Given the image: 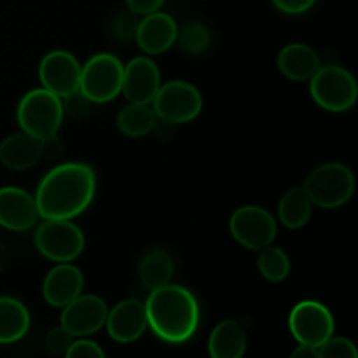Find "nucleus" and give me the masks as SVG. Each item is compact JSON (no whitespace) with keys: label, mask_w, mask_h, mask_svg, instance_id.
I'll list each match as a JSON object with an SVG mask.
<instances>
[{"label":"nucleus","mask_w":358,"mask_h":358,"mask_svg":"<svg viewBox=\"0 0 358 358\" xmlns=\"http://www.w3.org/2000/svg\"><path fill=\"white\" fill-rule=\"evenodd\" d=\"M175 273L173 259L170 254L161 248H152L143 257L140 259L138 264V275L143 285L149 290L159 289V287L166 285L171 282V276Z\"/></svg>","instance_id":"obj_22"},{"label":"nucleus","mask_w":358,"mask_h":358,"mask_svg":"<svg viewBox=\"0 0 358 358\" xmlns=\"http://www.w3.org/2000/svg\"><path fill=\"white\" fill-rule=\"evenodd\" d=\"M177 42L178 48L187 52V55H201L208 49L210 42H212V35H210V30L203 23L191 21V23H185L178 30Z\"/></svg>","instance_id":"obj_26"},{"label":"nucleus","mask_w":358,"mask_h":358,"mask_svg":"<svg viewBox=\"0 0 358 358\" xmlns=\"http://www.w3.org/2000/svg\"><path fill=\"white\" fill-rule=\"evenodd\" d=\"M164 0H126L128 10H131L136 16H147L150 13H156L163 7Z\"/></svg>","instance_id":"obj_34"},{"label":"nucleus","mask_w":358,"mask_h":358,"mask_svg":"<svg viewBox=\"0 0 358 358\" xmlns=\"http://www.w3.org/2000/svg\"><path fill=\"white\" fill-rule=\"evenodd\" d=\"M59 100H62L63 114L70 115V117H73V119L84 117V115L90 112L91 100L80 90L65 94V96H62Z\"/></svg>","instance_id":"obj_29"},{"label":"nucleus","mask_w":358,"mask_h":358,"mask_svg":"<svg viewBox=\"0 0 358 358\" xmlns=\"http://www.w3.org/2000/svg\"><path fill=\"white\" fill-rule=\"evenodd\" d=\"M96 192V175L84 163H62L38 182L35 201L41 219L72 220L91 205Z\"/></svg>","instance_id":"obj_1"},{"label":"nucleus","mask_w":358,"mask_h":358,"mask_svg":"<svg viewBox=\"0 0 358 358\" xmlns=\"http://www.w3.org/2000/svg\"><path fill=\"white\" fill-rule=\"evenodd\" d=\"M124 65L110 52L91 56L80 69L79 90L91 103H107L121 94Z\"/></svg>","instance_id":"obj_6"},{"label":"nucleus","mask_w":358,"mask_h":358,"mask_svg":"<svg viewBox=\"0 0 358 358\" xmlns=\"http://www.w3.org/2000/svg\"><path fill=\"white\" fill-rule=\"evenodd\" d=\"M289 329L299 345L318 348L334 336V317L322 303L303 301L290 311Z\"/></svg>","instance_id":"obj_10"},{"label":"nucleus","mask_w":358,"mask_h":358,"mask_svg":"<svg viewBox=\"0 0 358 358\" xmlns=\"http://www.w3.org/2000/svg\"><path fill=\"white\" fill-rule=\"evenodd\" d=\"M278 10L285 14H303L315 6L317 0H271Z\"/></svg>","instance_id":"obj_33"},{"label":"nucleus","mask_w":358,"mask_h":358,"mask_svg":"<svg viewBox=\"0 0 358 358\" xmlns=\"http://www.w3.org/2000/svg\"><path fill=\"white\" fill-rule=\"evenodd\" d=\"M311 98L329 112H346L357 103L358 86L353 73L338 65H322L310 79Z\"/></svg>","instance_id":"obj_5"},{"label":"nucleus","mask_w":358,"mask_h":358,"mask_svg":"<svg viewBox=\"0 0 358 358\" xmlns=\"http://www.w3.org/2000/svg\"><path fill=\"white\" fill-rule=\"evenodd\" d=\"M290 358H318V348L308 345H299L294 350Z\"/></svg>","instance_id":"obj_36"},{"label":"nucleus","mask_w":358,"mask_h":358,"mask_svg":"<svg viewBox=\"0 0 358 358\" xmlns=\"http://www.w3.org/2000/svg\"><path fill=\"white\" fill-rule=\"evenodd\" d=\"M322 66L320 56L311 45L306 44H289L278 52V69L287 79L304 83L315 76Z\"/></svg>","instance_id":"obj_19"},{"label":"nucleus","mask_w":358,"mask_h":358,"mask_svg":"<svg viewBox=\"0 0 358 358\" xmlns=\"http://www.w3.org/2000/svg\"><path fill=\"white\" fill-rule=\"evenodd\" d=\"M73 343V336L69 334L65 329L59 325V327L51 329V331L45 334L44 345L51 355H65L66 350L70 348V345Z\"/></svg>","instance_id":"obj_30"},{"label":"nucleus","mask_w":358,"mask_h":358,"mask_svg":"<svg viewBox=\"0 0 358 358\" xmlns=\"http://www.w3.org/2000/svg\"><path fill=\"white\" fill-rule=\"evenodd\" d=\"M311 210H313V203L308 198L304 187L296 185V187H290L280 199L278 219L289 229H301L310 220Z\"/></svg>","instance_id":"obj_23"},{"label":"nucleus","mask_w":358,"mask_h":358,"mask_svg":"<svg viewBox=\"0 0 358 358\" xmlns=\"http://www.w3.org/2000/svg\"><path fill=\"white\" fill-rule=\"evenodd\" d=\"M62 100L44 87L28 91L17 103L16 119L21 131L38 140L58 135L63 122Z\"/></svg>","instance_id":"obj_3"},{"label":"nucleus","mask_w":358,"mask_h":358,"mask_svg":"<svg viewBox=\"0 0 358 358\" xmlns=\"http://www.w3.org/2000/svg\"><path fill=\"white\" fill-rule=\"evenodd\" d=\"M161 73L149 56H136L122 72L121 93L129 103H152L161 87Z\"/></svg>","instance_id":"obj_13"},{"label":"nucleus","mask_w":358,"mask_h":358,"mask_svg":"<svg viewBox=\"0 0 358 358\" xmlns=\"http://www.w3.org/2000/svg\"><path fill=\"white\" fill-rule=\"evenodd\" d=\"M157 115L152 105L129 103L117 114V128L129 138H142L152 131Z\"/></svg>","instance_id":"obj_24"},{"label":"nucleus","mask_w":358,"mask_h":358,"mask_svg":"<svg viewBox=\"0 0 358 358\" xmlns=\"http://www.w3.org/2000/svg\"><path fill=\"white\" fill-rule=\"evenodd\" d=\"M178 27L166 13H150L138 21L135 41L145 55H163L177 42Z\"/></svg>","instance_id":"obj_15"},{"label":"nucleus","mask_w":358,"mask_h":358,"mask_svg":"<svg viewBox=\"0 0 358 358\" xmlns=\"http://www.w3.org/2000/svg\"><path fill=\"white\" fill-rule=\"evenodd\" d=\"M318 358H358L357 348L346 338H329L318 346Z\"/></svg>","instance_id":"obj_28"},{"label":"nucleus","mask_w":358,"mask_h":358,"mask_svg":"<svg viewBox=\"0 0 358 358\" xmlns=\"http://www.w3.org/2000/svg\"><path fill=\"white\" fill-rule=\"evenodd\" d=\"M84 289V276L77 266L70 262H58L45 275L42 283V296L45 303L55 308H63L79 297Z\"/></svg>","instance_id":"obj_17"},{"label":"nucleus","mask_w":358,"mask_h":358,"mask_svg":"<svg viewBox=\"0 0 358 358\" xmlns=\"http://www.w3.org/2000/svg\"><path fill=\"white\" fill-rule=\"evenodd\" d=\"M63 152H65V145L58 135L41 140V157H44V159L58 161L63 156Z\"/></svg>","instance_id":"obj_32"},{"label":"nucleus","mask_w":358,"mask_h":358,"mask_svg":"<svg viewBox=\"0 0 358 358\" xmlns=\"http://www.w3.org/2000/svg\"><path fill=\"white\" fill-rule=\"evenodd\" d=\"M108 336L117 343H133L147 331L145 306L138 299H124L108 310L105 320Z\"/></svg>","instance_id":"obj_16"},{"label":"nucleus","mask_w":358,"mask_h":358,"mask_svg":"<svg viewBox=\"0 0 358 358\" xmlns=\"http://www.w3.org/2000/svg\"><path fill=\"white\" fill-rule=\"evenodd\" d=\"M303 187L313 206L338 208L355 192V175L343 163H325L308 175Z\"/></svg>","instance_id":"obj_4"},{"label":"nucleus","mask_w":358,"mask_h":358,"mask_svg":"<svg viewBox=\"0 0 358 358\" xmlns=\"http://www.w3.org/2000/svg\"><path fill=\"white\" fill-rule=\"evenodd\" d=\"M35 247L52 262H72L83 254L84 234L72 220L44 219L35 231Z\"/></svg>","instance_id":"obj_7"},{"label":"nucleus","mask_w":358,"mask_h":358,"mask_svg":"<svg viewBox=\"0 0 358 358\" xmlns=\"http://www.w3.org/2000/svg\"><path fill=\"white\" fill-rule=\"evenodd\" d=\"M108 308L101 297L86 294L63 306L59 325L73 338H86L105 327Z\"/></svg>","instance_id":"obj_11"},{"label":"nucleus","mask_w":358,"mask_h":358,"mask_svg":"<svg viewBox=\"0 0 358 358\" xmlns=\"http://www.w3.org/2000/svg\"><path fill=\"white\" fill-rule=\"evenodd\" d=\"M147 325L164 343L180 345L198 331L199 303L194 294L182 285H166L150 290L143 303Z\"/></svg>","instance_id":"obj_2"},{"label":"nucleus","mask_w":358,"mask_h":358,"mask_svg":"<svg viewBox=\"0 0 358 358\" xmlns=\"http://www.w3.org/2000/svg\"><path fill=\"white\" fill-rule=\"evenodd\" d=\"M152 108L159 119L184 124L194 121L203 108V98L198 87L185 80H168L161 84L152 100Z\"/></svg>","instance_id":"obj_8"},{"label":"nucleus","mask_w":358,"mask_h":358,"mask_svg":"<svg viewBox=\"0 0 358 358\" xmlns=\"http://www.w3.org/2000/svg\"><path fill=\"white\" fill-rule=\"evenodd\" d=\"M41 159V140L20 131L7 136L0 143V163L14 171H23L35 166Z\"/></svg>","instance_id":"obj_18"},{"label":"nucleus","mask_w":358,"mask_h":358,"mask_svg":"<svg viewBox=\"0 0 358 358\" xmlns=\"http://www.w3.org/2000/svg\"><path fill=\"white\" fill-rule=\"evenodd\" d=\"M259 273L264 276L268 282L278 283L289 278L290 275V257L283 248L269 245L259 252L257 259Z\"/></svg>","instance_id":"obj_25"},{"label":"nucleus","mask_w":358,"mask_h":358,"mask_svg":"<svg viewBox=\"0 0 358 358\" xmlns=\"http://www.w3.org/2000/svg\"><path fill=\"white\" fill-rule=\"evenodd\" d=\"M229 231L234 240L248 250L261 252L273 245L276 238V220L262 206H240L229 219Z\"/></svg>","instance_id":"obj_9"},{"label":"nucleus","mask_w":358,"mask_h":358,"mask_svg":"<svg viewBox=\"0 0 358 358\" xmlns=\"http://www.w3.org/2000/svg\"><path fill=\"white\" fill-rule=\"evenodd\" d=\"M38 219L35 196L13 185L0 187V226L9 231H28Z\"/></svg>","instance_id":"obj_14"},{"label":"nucleus","mask_w":358,"mask_h":358,"mask_svg":"<svg viewBox=\"0 0 358 358\" xmlns=\"http://www.w3.org/2000/svg\"><path fill=\"white\" fill-rule=\"evenodd\" d=\"M30 329V313L16 297L0 296V345L17 343Z\"/></svg>","instance_id":"obj_21"},{"label":"nucleus","mask_w":358,"mask_h":358,"mask_svg":"<svg viewBox=\"0 0 358 358\" xmlns=\"http://www.w3.org/2000/svg\"><path fill=\"white\" fill-rule=\"evenodd\" d=\"M173 131H175L173 122H168V121H164V119L157 117L156 124H154L152 131H150V133H154L157 138L168 140V138H171V136H173Z\"/></svg>","instance_id":"obj_35"},{"label":"nucleus","mask_w":358,"mask_h":358,"mask_svg":"<svg viewBox=\"0 0 358 358\" xmlns=\"http://www.w3.org/2000/svg\"><path fill=\"white\" fill-rule=\"evenodd\" d=\"M80 69L83 65L72 52L56 49V51L48 52L41 59L38 79H41L44 90L62 98L79 90Z\"/></svg>","instance_id":"obj_12"},{"label":"nucleus","mask_w":358,"mask_h":358,"mask_svg":"<svg viewBox=\"0 0 358 358\" xmlns=\"http://www.w3.org/2000/svg\"><path fill=\"white\" fill-rule=\"evenodd\" d=\"M136 28H138V20H136V14H133L131 10L117 13L110 21L112 35L121 42L133 41L136 35Z\"/></svg>","instance_id":"obj_27"},{"label":"nucleus","mask_w":358,"mask_h":358,"mask_svg":"<svg viewBox=\"0 0 358 358\" xmlns=\"http://www.w3.org/2000/svg\"><path fill=\"white\" fill-rule=\"evenodd\" d=\"M65 358H107L103 350L90 339H77L66 350Z\"/></svg>","instance_id":"obj_31"},{"label":"nucleus","mask_w":358,"mask_h":358,"mask_svg":"<svg viewBox=\"0 0 358 358\" xmlns=\"http://www.w3.org/2000/svg\"><path fill=\"white\" fill-rule=\"evenodd\" d=\"M247 352V332L236 320H224L212 331L208 353L212 358H243Z\"/></svg>","instance_id":"obj_20"}]
</instances>
